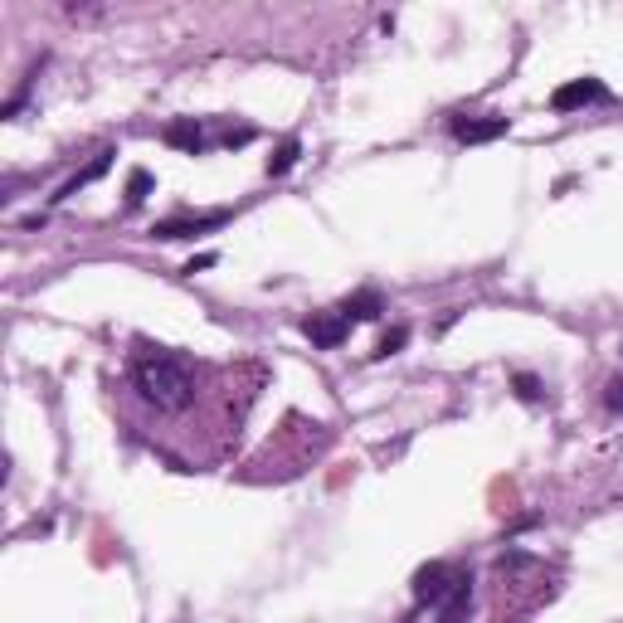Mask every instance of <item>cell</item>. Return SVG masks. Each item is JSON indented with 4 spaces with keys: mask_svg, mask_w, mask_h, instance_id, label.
Masks as SVG:
<instances>
[{
    "mask_svg": "<svg viewBox=\"0 0 623 623\" xmlns=\"http://www.w3.org/2000/svg\"><path fill=\"white\" fill-rule=\"evenodd\" d=\"M132 390L156 414H181L185 404L195 400V390H200V370L190 366L185 356L166 351V346H147V351L132 356Z\"/></svg>",
    "mask_w": 623,
    "mask_h": 623,
    "instance_id": "6da1fadb",
    "label": "cell"
},
{
    "mask_svg": "<svg viewBox=\"0 0 623 623\" xmlns=\"http://www.w3.org/2000/svg\"><path fill=\"white\" fill-rule=\"evenodd\" d=\"M492 585H497V623L516 619V614H531L541 599H550L546 560H536V555H526V550L497 555Z\"/></svg>",
    "mask_w": 623,
    "mask_h": 623,
    "instance_id": "7a4b0ae2",
    "label": "cell"
},
{
    "mask_svg": "<svg viewBox=\"0 0 623 623\" xmlns=\"http://www.w3.org/2000/svg\"><path fill=\"white\" fill-rule=\"evenodd\" d=\"M463 575H468V570L434 560V565H424V570L414 575V599H419V604H443V599L458 589V580H463Z\"/></svg>",
    "mask_w": 623,
    "mask_h": 623,
    "instance_id": "3957f363",
    "label": "cell"
},
{
    "mask_svg": "<svg viewBox=\"0 0 623 623\" xmlns=\"http://www.w3.org/2000/svg\"><path fill=\"white\" fill-rule=\"evenodd\" d=\"M599 98H609V88L599 83V78H575V83H565V88H555V112H570V108H585V103H599Z\"/></svg>",
    "mask_w": 623,
    "mask_h": 623,
    "instance_id": "277c9868",
    "label": "cell"
},
{
    "mask_svg": "<svg viewBox=\"0 0 623 623\" xmlns=\"http://www.w3.org/2000/svg\"><path fill=\"white\" fill-rule=\"evenodd\" d=\"M346 331H351V317H346V312H322V317H307V336H312L317 346H341V341H346Z\"/></svg>",
    "mask_w": 623,
    "mask_h": 623,
    "instance_id": "5b68a950",
    "label": "cell"
},
{
    "mask_svg": "<svg viewBox=\"0 0 623 623\" xmlns=\"http://www.w3.org/2000/svg\"><path fill=\"white\" fill-rule=\"evenodd\" d=\"M229 215L224 210H215V215H200V220H166V224H156L151 234L156 239H185V234H200V229H215V224H224Z\"/></svg>",
    "mask_w": 623,
    "mask_h": 623,
    "instance_id": "8992f818",
    "label": "cell"
},
{
    "mask_svg": "<svg viewBox=\"0 0 623 623\" xmlns=\"http://www.w3.org/2000/svg\"><path fill=\"white\" fill-rule=\"evenodd\" d=\"M468 604H473V580L463 575L458 589H453V594L439 604V623H468Z\"/></svg>",
    "mask_w": 623,
    "mask_h": 623,
    "instance_id": "52a82bcc",
    "label": "cell"
},
{
    "mask_svg": "<svg viewBox=\"0 0 623 623\" xmlns=\"http://www.w3.org/2000/svg\"><path fill=\"white\" fill-rule=\"evenodd\" d=\"M507 132V117H492V122H453V137L458 142H492Z\"/></svg>",
    "mask_w": 623,
    "mask_h": 623,
    "instance_id": "ba28073f",
    "label": "cell"
},
{
    "mask_svg": "<svg viewBox=\"0 0 623 623\" xmlns=\"http://www.w3.org/2000/svg\"><path fill=\"white\" fill-rule=\"evenodd\" d=\"M166 142H171V147H185V151L205 147V137H200V127H195V122H171V127H166Z\"/></svg>",
    "mask_w": 623,
    "mask_h": 623,
    "instance_id": "9c48e42d",
    "label": "cell"
},
{
    "mask_svg": "<svg viewBox=\"0 0 623 623\" xmlns=\"http://www.w3.org/2000/svg\"><path fill=\"white\" fill-rule=\"evenodd\" d=\"M346 317H356V322H370V317H380V297L375 293H356L346 297V307H341Z\"/></svg>",
    "mask_w": 623,
    "mask_h": 623,
    "instance_id": "30bf717a",
    "label": "cell"
},
{
    "mask_svg": "<svg viewBox=\"0 0 623 623\" xmlns=\"http://www.w3.org/2000/svg\"><path fill=\"white\" fill-rule=\"evenodd\" d=\"M293 161H297V142H283L278 156H268V176H288V171H293Z\"/></svg>",
    "mask_w": 623,
    "mask_h": 623,
    "instance_id": "8fae6325",
    "label": "cell"
},
{
    "mask_svg": "<svg viewBox=\"0 0 623 623\" xmlns=\"http://www.w3.org/2000/svg\"><path fill=\"white\" fill-rule=\"evenodd\" d=\"M151 190V176L147 171H132V181H127V205H142Z\"/></svg>",
    "mask_w": 623,
    "mask_h": 623,
    "instance_id": "7c38bea8",
    "label": "cell"
},
{
    "mask_svg": "<svg viewBox=\"0 0 623 623\" xmlns=\"http://www.w3.org/2000/svg\"><path fill=\"white\" fill-rule=\"evenodd\" d=\"M404 341H409V331H404V327H395V331H390V336H380V346H375V356H395V351H400Z\"/></svg>",
    "mask_w": 623,
    "mask_h": 623,
    "instance_id": "4fadbf2b",
    "label": "cell"
},
{
    "mask_svg": "<svg viewBox=\"0 0 623 623\" xmlns=\"http://www.w3.org/2000/svg\"><path fill=\"white\" fill-rule=\"evenodd\" d=\"M512 385H516L521 400H541V380H536V375H516Z\"/></svg>",
    "mask_w": 623,
    "mask_h": 623,
    "instance_id": "5bb4252c",
    "label": "cell"
},
{
    "mask_svg": "<svg viewBox=\"0 0 623 623\" xmlns=\"http://www.w3.org/2000/svg\"><path fill=\"white\" fill-rule=\"evenodd\" d=\"M604 404H609L614 414L623 409V375H614V380H609V395H604Z\"/></svg>",
    "mask_w": 623,
    "mask_h": 623,
    "instance_id": "9a60e30c",
    "label": "cell"
}]
</instances>
